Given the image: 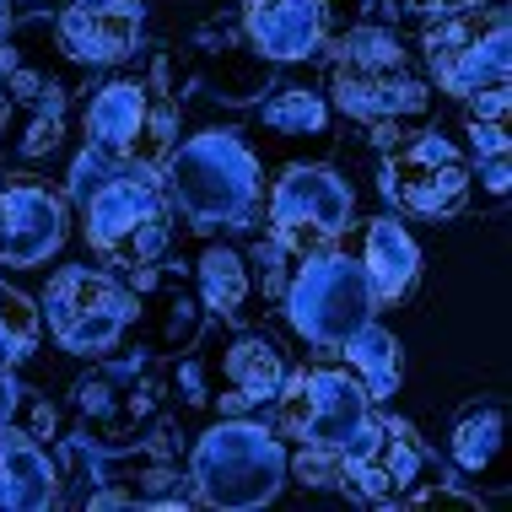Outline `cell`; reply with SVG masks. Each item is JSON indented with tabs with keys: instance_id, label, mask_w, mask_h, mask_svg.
Masks as SVG:
<instances>
[{
	"instance_id": "12",
	"label": "cell",
	"mask_w": 512,
	"mask_h": 512,
	"mask_svg": "<svg viewBox=\"0 0 512 512\" xmlns=\"http://www.w3.org/2000/svg\"><path fill=\"white\" fill-rule=\"evenodd\" d=\"M345 221H351V189L335 168H286V178L270 189V238L297 259L329 248Z\"/></svg>"
},
{
	"instance_id": "11",
	"label": "cell",
	"mask_w": 512,
	"mask_h": 512,
	"mask_svg": "<svg viewBox=\"0 0 512 512\" xmlns=\"http://www.w3.org/2000/svg\"><path fill=\"white\" fill-rule=\"evenodd\" d=\"M44 313L65 351L98 356L108 345H119V335L135 324V297L124 292L114 275H103L92 265H71L49 281Z\"/></svg>"
},
{
	"instance_id": "4",
	"label": "cell",
	"mask_w": 512,
	"mask_h": 512,
	"mask_svg": "<svg viewBox=\"0 0 512 512\" xmlns=\"http://www.w3.org/2000/svg\"><path fill=\"white\" fill-rule=\"evenodd\" d=\"M383 135V195L399 211L453 221L475 200V168L442 130H378Z\"/></svg>"
},
{
	"instance_id": "1",
	"label": "cell",
	"mask_w": 512,
	"mask_h": 512,
	"mask_svg": "<svg viewBox=\"0 0 512 512\" xmlns=\"http://www.w3.org/2000/svg\"><path fill=\"white\" fill-rule=\"evenodd\" d=\"M71 189L81 200V221H87V243L103 265L119 270H146L162 259V248L173 243V205L157 184V168L141 162H114L103 151L87 146V157L76 162Z\"/></svg>"
},
{
	"instance_id": "5",
	"label": "cell",
	"mask_w": 512,
	"mask_h": 512,
	"mask_svg": "<svg viewBox=\"0 0 512 512\" xmlns=\"http://www.w3.org/2000/svg\"><path fill=\"white\" fill-rule=\"evenodd\" d=\"M335 103L351 119H367L378 130H394L405 119H421L432 108L426 81L405 65V49L378 27H356L335 60Z\"/></svg>"
},
{
	"instance_id": "13",
	"label": "cell",
	"mask_w": 512,
	"mask_h": 512,
	"mask_svg": "<svg viewBox=\"0 0 512 512\" xmlns=\"http://www.w3.org/2000/svg\"><path fill=\"white\" fill-rule=\"evenodd\" d=\"M87 146L114 162H141V168H162L168 157V108H162L141 81H108L98 98L87 103Z\"/></svg>"
},
{
	"instance_id": "3",
	"label": "cell",
	"mask_w": 512,
	"mask_h": 512,
	"mask_svg": "<svg viewBox=\"0 0 512 512\" xmlns=\"http://www.w3.org/2000/svg\"><path fill=\"white\" fill-rule=\"evenodd\" d=\"M286 480V448L275 442V432L254 421H221L195 442L189 459V486L205 507L221 512H248L265 507Z\"/></svg>"
},
{
	"instance_id": "18",
	"label": "cell",
	"mask_w": 512,
	"mask_h": 512,
	"mask_svg": "<svg viewBox=\"0 0 512 512\" xmlns=\"http://www.w3.org/2000/svg\"><path fill=\"white\" fill-rule=\"evenodd\" d=\"M60 502V469L38 437L0 426V507L11 512H38Z\"/></svg>"
},
{
	"instance_id": "22",
	"label": "cell",
	"mask_w": 512,
	"mask_h": 512,
	"mask_svg": "<svg viewBox=\"0 0 512 512\" xmlns=\"http://www.w3.org/2000/svg\"><path fill=\"white\" fill-rule=\"evenodd\" d=\"M453 469L459 475H486L502 453V405L486 399V405H469L459 421H453Z\"/></svg>"
},
{
	"instance_id": "14",
	"label": "cell",
	"mask_w": 512,
	"mask_h": 512,
	"mask_svg": "<svg viewBox=\"0 0 512 512\" xmlns=\"http://www.w3.org/2000/svg\"><path fill=\"white\" fill-rule=\"evenodd\" d=\"M65 243V200L33 178H0V265L33 270Z\"/></svg>"
},
{
	"instance_id": "23",
	"label": "cell",
	"mask_w": 512,
	"mask_h": 512,
	"mask_svg": "<svg viewBox=\"0 0 512 512\" xmlns=\"http://www.w3.org/2000/svg\"><path fill=\"white\" fill-rule=\"evenodd\" d=\"M265 124L275 135H286V141H297V135H324V124H329V108L318 92L308 87H281L275 98L265 103Z\"/></svg>"
},
{
	"instance_id": "21",
	"label": "cell",
	"mask_w": 512,
	"mask_h": 512,
	"mask_svg": "<svg viewBox=\"0 0 512 512\" xmlns=\"http://www.w3.org/2000/svg\"><path fill=\"white\" fill-rule=\"evenodd\" d=\"M200 297L205 308L216 318H238L248 308V297H254V275H248V259L238 248H205L200 259Z\"/></svg>"
},
{
	"instance_id": "16",
	"label": "cell",
	"mask_w": 512,
	"mask_h": 512,
	"mask_svg": "<svg viewBox=\"0 0 512 512\" xmlns=\"http://www.w3.org/2000/svg\"><path fill=\"white\" fill-rule=\"evenodd\" d=\"M243 33L265 65H292L324 49L329 11L324 0H243Z\"/></svg>"
},
{
	"instance_id": "6",
	"label": "cell",
	"mask_w": 512,
	"mask_h": 512,
	"mask_svg": "<svg viewBox=\"0 0 512 512\" xmlns=\"http://www.w3.org/2000/svg\"><path fill=\"white\" fill-rule=\"evenodd\" d=\"M372 394L356 383L351 367H302L286 372L275 394V426L308 453H340L345 442L367 426Z\"/></svg>"
},
{
	"instance_id": "29",
	"label": "cell",
	"mask_w": 512,
	"mask_h": 512,
	"mask_svg": "<svg viewBox=\"0 0 512 512\" xmlns=\"http://www.w3.org/2000/svg\"><path fill=\"white\" fill-rule=\"evenodd\" d=\"M6 33H11V6L0 0V44H6Z\"/></svg>"
},
{
	"instance_id": "28",
	"label": "cell",
	"mask_w": 512,
	"mask_h": 512,
	"mask_svg": "<svg viewBox=\"0 0 512 512\" xmlns=\"http://www.w3.org/2000/svg\"><path fill=\"white\" fill-rule=\"evenodd\" d=\"M17 405H22V389L11 383V367H0V426H17Z\"/></svg>"
},
{
	"instance_id": "10",
	"label": "cell",
	"mask_w": 512,
	"mask_h": 512,
	"mask_svg": "<svg viewBox=\"0 0 512 512\" xmlns=\"http://www.w3.org/2000/svg\"><path fill=\"white\" fill-rule=\"evenodd\" d=\"M426 60H432L437 87L453 98L507 87V11L475 6L437 17V27H426Z\"/></svg>"
},
{
	"instance_id": "8",
	"label": "cell",
	"mask_w": 512,
	"mask_h": 512,
	"mask_svg": "<svg viewBox=\"0 0 512 512\" xmlns=\"http://www.w3.org/2000/svg\"><path fill=\"white\" fill-rule=\"evenodd\" d=\"M340 486L372 507H410L432 486V453L415 442L410 426L367 415V426L340 448Z\"/></svg>"
},
{
	"instance_id": "15",
	"label": "cell",
	"mask_w": 512,
	"mask_h": 512,
	"mask_svg": "<svg viewBox=\"0 0 512 512\" xmlns=\"http://www.w3.org/2000/svg\"><path fill=\"white\" fill-rule=\"evenodd\" d=\"M135 38H141V0H65L60 22H54V44L81 71L130 60Z\"/></svg>"
},
{
	"instance_id": "20",
	"label": "cell",
	"mask_w": 512,
	"mask_h": 512,
	"mask_svg": "<svg viewBox=\"0 0 512 512\" xmlns=\"http://www.w3.org/2000/svg\"><path fill=\"white\" fill-rule=\"evenodd\" d=\"M340 351H345V367L356 372V383H362L372 399H389L399 389V340L389 329H378L372 318L340 345Z\"/></svg>"
},
{
	"instance_id": "27",
	"label": "cell",
	"mask_w": 512,
	"mask_h": 512,
	"mask_svg": "<svg viewBox=\"0 0 512 512\" xmlns=\"http://www.w3.org/2000/svg\"><path fill=\"white\" fill-rule=\"evenodd\" d=\"M410 11H421V17H453V11H475L486 6V0H405Z\"/></svg>"
},
{
	"instance_id": "30",
	"label": "cell",
	"mask_w": 512,
	"mask_h": 512,
	"mask_svg": "<svg viewBox=\"0 0 512 512\" xmlns=\"http://www.w3.org/2000/svg\"><path fill=\"white\" fill-rule=\"evenodd\" d=\"M6 119H11V103H6V92H0V141H6Z\"/></svg>"
},
{
	"instance_id": "26",
	"label": "cell",
	"mask_w": 512,
	"mask_h": 512,
	"mask_svg": "<svg viewBox=\"0 0 512 512\" xmlns=\"http://www.w3.org/2000/svg\"><path fill=\"white\" fill-rule=\"evenodd\" d=\"M480 157V178H486V200L507 195V146L502 151H475Z\"/></svg>"
},
{
	"instance_id": "25",
	"label": "cell",
	"mask_w": 512,
	"mask_h": 512,
	"mask_svg": "<svg viewBox=\"0 0 512 512\" xmlns=\"http://www.w3.org/2000/svg\"><path fill=\"white\" fill-rule=\"evenodd\" d=\"M54 146H60V108H38V119L27 124L22 151L27 157H44V151H54Z\"/></svg>"
},
{
	"instance_id": "7",
	"label": "cell",
	"mask_w": 512,
	"mask_h": 512,
	"mask_svg": "<svg viewBox=\"0 0 512 512\" xmlns=\"http://www.w3.org/2000/svg\"><path fill=\"white\" fill-rule=\"evenodd\" d=\"M372 308L378 302H372L362 259L329 254V248L308 254V265L286 286V318H292V329L308 345H318V351H340L372 318Z\"/></svg>"
},
{
	"instance_id": "2",
	"label": "cell",
	"mask_w": 512,
	"mask_h": 512,
	"mask_svg": "<svg viewBox=\"0 0 512 512\" xmlns=\"http://www.w3.org/2000/svg\"><path fill=\"white\" fill-rule=\"evenodd\" d=\"M162 195L195 227H232L259 200V157L238 130L189 135L162 157Z\"/></svg>"
},
{
	"instance_id": "19",
	"label": "cell",
	"mask_w": 512,
	"mask_h": 512,
	"mask_svg": "<svg viewBox=\"0 0 512 512\" xmlns=\"http://www.w3.org/2000/svg\"><path fill=\"white\" fill-rule=\"evenodd\" d=\"M362 270L372 286V302H399L415 286V270H421V248L410 243V232L399 227L394 216L372 221L362 238Z\"/></svg>"
},
{
	"instance_id": "17",
	"label": "cell",
	"mask_w": 512,
	"mask_h": 512,
	"mask_svg": "<svg viewBox=\"0 0 512 512\" xmlns=\"http://www.w3.org/2000/svg\"><path fill=\"white\" fill-rule=\"evenodd\" d=\"M281 383H286V356L270 335H238L216 356V399L232 410L265 405V399L281 394Z\"/></svg>"
},
{
	"instance_id": "9",
	"label": "cell",
	"mask_w": 512,
	"mask_h": 512,
	"mask_svg": "<svg viewBox=\"0 0 512 512\" xmlns=\"http://www.w3.org/2000/svg\"><path fill=\"white\" fill-rule=\"evenodd\" d=\"M76 415H81V437L92 442V453L146 448V437L157 432L162 394L146 367L108 362L92 378L76 383Z\"/></svg>"
},
{
	"instance_id": "24",
	"label": "cell",
	"mask_w": 512,
	"mask_h": 512,
	"mask_svg": "<svg viewBox=\"0 0 512 512\" xmlns=\"http://www.w3.org/2000/svg\"><path fill=\"white\" fill-rule=\"evenodd\" d=\"M38 329H44V318H38L33 302L0 286V367H17L38 345Z\"/></svg>"
}]
</instances>
